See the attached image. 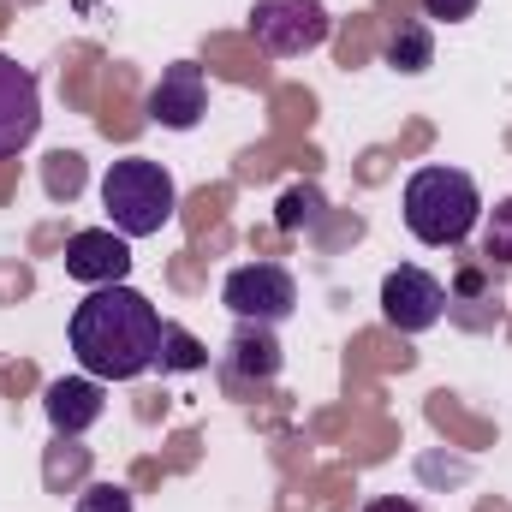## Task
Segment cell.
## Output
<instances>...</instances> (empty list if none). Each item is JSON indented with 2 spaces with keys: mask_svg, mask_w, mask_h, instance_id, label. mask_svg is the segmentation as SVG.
I'll return each mask as SVG.
<instances>
[{
  "mask_svg": "<svg viewBox=\"0 0 512 512\" xmlns=\"http://www.w3.org/2000/svg\"><path fill=\"white\" fill-rule=\"evenodd\" d=\"M161 310L137 292V286H90V298L72 310L66 340L84 376L96 382H137L143 370H155L161 352Z\"/></svg>",
  "mask_w": 512,
  "mask_h": 512,
  "instance_id": "1",
  "label": "cell"
},
{
  "mask_svg": "<svg viewBox=\"0 0 512 512\" xmlns=\"http://www.w3.org/2000/svg\"><path fill=\"white\" fill-rule=\"evenodd\" d=\"M483 221V191L459 167H417L405 179V227L417 245H465Z\"/></svg>",
  "mask_w": 512,
  "mask_h": 512,
  "instance_id": "2",
  "label": "cell"
},
{
  "mask_svg": "<svg viewBox=\"0 0 512 512\" xmlns=\"http://www.w3.org/2000/svg\"><path fill=\"white\" fill-rule=\"evenodd\" d=\"M102 209H108V227L120 239H155L179 215V185L161 161L126 155L102 173Z\"/></svg>",
  "mask_w": 512,
  "mask_h": 512,
  "instance_id": "3",
  "label": "cell"
},
{
  "mask_svg": "<svg viewBox=\"0 0 512 512\" xmlns=\"http://www.w3.org/2000/svg\"><path fill=\"white\" fill-rule=\"evenodd\" d=\"M221 304H227L239 322L280 328V322L298 310V280H292L286 262H239V268L221 280Z\"/></svg>",
  "mask_w": 512,
  "mask_h": 512,
  "instance_id": "4",
  "label": "cell"
},
{
  "mask_svg": "<svg viewBox=\"0 0 512 512\" xmlns=\"http://www.w3.org/2000/svg\"><path fill=\"white\" fill-rule=\"evenodd\" d=\"M334 18L322 0H256L251 6V36L274 54V60H298V54H316L328 42Z\"/></svg>",
  "mask_w": 512,
  "mask_h": 512,
  "instance_id": "5",
  "label": "cell"
},
{
  "mask_svg": "<svg viewBox=\"0 0 512 512\" xmlns=\"http://www.w3.org/2000/svg\"><path fill=\"white\" fill-rule=\"evenodd\" d=\"M382 316H387V328H399V334H429L447 316V286L429 268L399 262V268H387V280H382Z\"/></svg>",
  "mask_w": 512,
  "mask_h": 512,
  "instance_id": "6",
  "label": "cell"
},
{
  "mask_svg": "<svg viewBox=\"0 0 512 512\" xmlns=\"http://www.w3.org/2000/svg\"><path fill=\"white\" fill-rule=\"evenodd\" d=\"M42 131V90L36 72L18 66L12 54H0V161H12L18 149H30Z\"/></svg>",
  "mask_w": 512,
  "mask_h": 512,
  "instance_id": "7",
  "label": "cell"
},
{
  "mask_svg": "<svg viewBox=\"0 0 512 512\" xmlns=\"http://www.w3.org/2000/svg\"><path fill=\"white\" fill-rule=\"evenodd\" d=\"M203 114H209V72L197 60L161 66V84L149 90V120L167 131H191Z\"/></svg>",
  "mask_w": 512,
  "mask_h": 512,
  "instance_id": "8",
  "label": "cell"
},
{
  "mask_svg": "<svg viewBox=\"0 0 512 512\" xmlns=\"http://www.w3.org/2000/svg\"><path fill=\"white\" fill-rule=\"evenodd\" d=\"M66 274L84 286H120L131 274V239H120L114 227H90L66 239Z\"/></svg>",
  "mask_w": 512,
  "mask_h": 512,
  "instance_id": "9",
  "label": "cell"
},
{
  "mask_svg": "<svg viewBox=\"0 0 512 512\" xmlns=\"http://www.w3.org/2000/svg\"><path fill=\"white\" fill-rule=\"evenodd\" d=\"M102 387L108 382H96V376H60V382H48V393H42L48 423H54L60 435H84V429H96L102 411H108Z\"/></svg>",
  "mask_w": 512,
  "mask_h": 512,
  "instance_id": "10",
  "label": "cell"
},
{
  "mask_svg": "<svg viewBox=\"0 0 512 512\" xmlns=\"http://www.w3.org/2000/svg\"><path fill=\"white\" fill-rule=\"evenodd\" d=\"M227 376H239V382H274L280 376V346L262 322H239V334L227 346Z\"/></svg>",
  "mask_w": 512,
  "mask_h": 512,
  "instance_id": "11",
  "label": "cell"
},
{
  "mask_svg": "<svg viewBox=\"0 0 512 512\" xmlns=\"http://www.w3.org/2000/svg\"><path fill=\"white\" fill-rule=\"evenodd\" d=\"M387 66H393V72H405V78L429 72V66H435V30H429L423 18L399 24V30L387 36Z\"/></svg>",
  "mask_w": 512,
  "mask_h": 512,
  "instance_id": "12",
  "label": "cell"
},
{
  "mask_svg": "<svg viewBox=\"0 0 512 512\" xmlns=\"http://www.w3.org/2000/svg\"><path fill=\"white\" fill-rule=\"evenodd\" d=\"M328 215V197L316 191V185H292L286 197H280V215H274V227L280 233H304V227H316Z\"/></svg>",
  "mask_w": 512,
  "mask_h": 512,
  "instance_id": "13",
  "label": "cell"
},
{
  "mask_svg": "<svg viewBox=\"0 0 512 512\" xmlns=\"http://www.w3.org/2000/svg\"><path fill=\"white\" fill-rule=\"evenodd\" d=\"M161 370H209V346L191 340L179 322H161V352H155Z\"/></svg>",
  "mask_w": 512,
  "mask_h": 512,
  "instance_id": "14",
  "label": "cell"
},
{
  "mask_svg": "<svg viewBox=\"0 0 512 512\" xmlns=\"http://www.w3.org/2000/svg\"><path fill=\"white\" fill-rule=\"evenodd\" d=\"M483 262L489 268H512V197H501L483 215Z\"/></svg>",
  "mask_w": 512,
  "mask_h": 512,
  "instance_id": "15",
  "label": "cell"
},
{
  "mask_svg": "<svg viewBox=\"0 0 512 512\" xmlns=\"http://www.w3.org/2000/svg\"><path fill=\"white\" fill-rule=\"evenodd\" d=\"M72 512H137V501H131V489H120V483H90L72 501Z\"/></svg>",
  "mask_w": 512,
  "mask_h": 512,
  "instance_id": "16",
  "label": "cell"
},
{
  "mask_svg": "<svg viewBox=\"0 0 512 512\" xmlns=\"http://www.w3.org/2000/svg\"><path fill=\"white\" fill-rule=\"evenodd\" d=\"M477 6H483V0H423V12H429L435 24H465V18H477Z\"/></svg>",
  "mask_w": 512,
  "mask_h": 512,
  "instance_id": "17",
  "label": "cell"
},
{
  "mask_svg": "<svg viewBox=\"0 0 512 512\" xmlns=\"http://www.w3.org/2000/svg\"><path fill=\"white\" fill-rule=\"evenodd\" d=\"M364 512H423L417 501H399V495H382V501H370Z\"/></svg>",
  "mask_w": 512,
  "mask_h": 512,
  "instance_id": "18",
  "label": "cell"
}]
</instances>
